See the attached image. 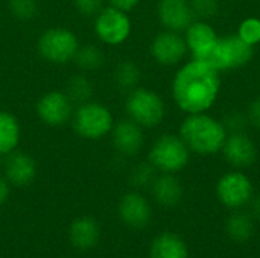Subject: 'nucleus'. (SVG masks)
Masks as SVG:
<instances>
[{
	"label": "nucleus",
	"mask_w": 260,
	"mask_h": 258,
	"mask_svg": "<svg viewBox=\"0 0 260 258\" xmlns=\"http://www.w3.org/2000/svg\"><path fill=\"white\" fill-rule=\"evenodd\" d=\"M219 88V71L200 59L184 64L172 81L174 100L187 114H198L209 109L215 103Z\"/></svg>",
	"instance_id": "f257e3e1"
},
{
	"label": "nucleus",
	"mask_w": 260,
	"mask_h": 258,
	"mask_svg": "<svg viewBox=\"0 0 260 258\" xmlns=\"http://www.w3.org/2000/svg\"><path fill=\"white\" fill-rule=\"evenodd\" d=\"M227 128L216 119L198 113L189 114L180 126V137L189 151L200 155H212L222 149L227 140Z\"/></svg>",
	"instance_id": "f03ea898"
},
{
	"label": "nucleus",
	"mask_w": 260,
	"mask_h": 258,
	"mask_svg": "<svg viewBox=\"0 0 260 258\" xmlns=\"http://www.w3.org/2000/svg\"><path fill=\"white\" fill-rule=\"evenodd\" d=\"M72 125L75 132L85 140H101L111 134L114 119L111 111L99 102L79 103L73 111Z\"/></svg>",
	"instance_id": "7ed1b4c3"
},
{
	"label": "nucleus",
	"mask_w": 260,
	"mask_h": 258,
	"mask_svg": "<svg viewBox=\"0 0 260 258\" xmlns=\"http://www.w3.org/2000/svg\"><path fill=\"white\" fill-rule=\"evenodd\" d=\"M254 46L245 43L238 33L218 38L213 49L200 61L210 64L218 71L239 68L248 64L254 55Z\"/></svg>",
	"instance_id": "20e7f679"
},
{
	"label": "nucleus",
	"mask_w": 260,
	"mask_h": 258,
	"mask_svg": "<svg viewBox=\"0 0 260 258\" xmlns=\"http://www.w3.org/2000/svg\"><path fill=\"white\" fill-rule=\"evenodd\" d=\"M37 49L40 56L47 62L64 65L75 59L79 41L76 33L67 27H50L40 35Z\"/></svg>",
	"instance_id": "39448f33"
},
{
	"label": "nucleus",
	"mask_w": 260,
	"mask_h": 258,
	"mask_svg": "<svg viewBox=\"0 0 260 258\" xmlns=\"http://www.w3.org/2000/svg\"><path fill=\"white\" fill-rule=\"evenodd\" d=\"M190 151L181 137L174 134H165L152 144L148 161L155 170L161 173H177L183 170L189 163Z\"/></svg>",
	"instance_id": "423d86ee"
},
{
	"label": "nucleus",
	"mask_w": 260,
	"mask_h": 258,
	"mask_svg": "<svg viewBox=\"0 0 260 258\" xmlns=\"http://www.w3.org/2000/svg\"><path fill=\"white\" fill-rule=\"evenodd\" d=\"M126 113L142 128H155L165 119V102L152 90L136 87L129 91L125 103Z\"/></svg>",
	"instance_id": "0eeeda50"
},
{
	"label": "nucleus",
	"mask_w": 260,
	"mask_h": 258,
	"mask_svg": "<svg viewBox=\"0 0 260 258\" xmlns=\"http://www.w3.org/2000/svg\"><path fill=\"white\" fill-rule=\"evenodd\" d=\"M94 33L107 46H120L131 35V20L122 9L102 8L94 15Z\"/></svg>",
	"instance_id": "6e6552de"
},
{
	"label": "nucleus",
	"mask_w": 260,
	"mask_h": 258,
	"mask_svg": "<svg viewBox=\"0 0 260 258\" xmlns=\"http://www.w3.org/2000/svg\"><path fill=\"white\" fill-rule=\"evenodd\" d=\"M35 111L38 119L44 125L50 128H59L72 120L75 109H73V102L69 99L66 91L52 90L44 93L38 99L35 105Z\"/></svg>",
	"instance_id": "1a4fd4ad"
},
{
	"label": "nucleus",
	"mask_w": 260,
	"mask_h": 258,
	"mask_svg": "<svg viewBox=\"0 0 260 258\" xmlns=\"http://www.w3.org/2000/svg\"><path fill=\"white\" fill-rule=\"evenodd\" d=\"M216 195L224 207L236 210L253 199V184L242 172H230L219 179Z\"/></svg>",
	"instance_id": "9d476101"
},
{
	"label": "nucleus",
	"mask_w": 260,
	"mask_h": 258,
	"mask_svg": "<svg viewBox=\"0 0 260 258\" xmlns=\"http://www.w3.org/2000/svg\"><path fill=\"white\" fill-rule=\"evenodd\" d=\"M187 53L186 40L180 35V32L165 30L158 33L151 44V55L160 65H177L183 61Z\"/></svg>",
	"instance_id": "9b49d317"
},
{
	"label": "nucleus",
	"mask_w": 260,
	"mask_h": 258,
	"mask_svg": "<svg viewBox=\"0 0 260 258\" xmlns=\"http://www.w3.org/2000/svg\"><path fill=\"white\" fill-rule=\"evenodd\" d=\"M157 15L160 23L172 32L186 30L195 21L189 0H160Z\"/></svg>",
	"instance_id": "f8f14e48"
},
{
	"label": "nucleus",
	"mask_w": 260,
	"mask_h": 258,
	"mask_svg": "<svg viewBox=\"0 0 260 258\" xmlns=\"http://www.w3.org/2000/svg\"><path fill=\"white\" fill-rule=\"evenodd\" d=\"M111 140L114 149L125 155L133 157L139 154L143 148V128L131 119L120 120L114 123L111 129Z\"/></svg>",
	"instance_id": "ddd939ff"
},
{
	"label": "nucleus",
	"mask_w": 260,
	"mask_h": 258,
	"mask_svg": "<svg viewBox=\"0 0 260 258\" xmlns=\"http://www.w3.org/2000/svg\"><path fill=\"white\" fill-rule=\"evenodd\" d=\"M117 211L123 224L136 230L145 228L152 216V210L148 199L139 192H129L123 195L119 202Z\"/></svg>",
	"instance_id": "4468645a"
},
{
	"label": "nucleus",
	"mask_w": 260,
	"mask_h": 258,
	"mask_svg": "<svg viewBox=\"0 0 260 258\" xmlns=\"http://www.w3.org/2000/svg\"><path fill=\"white\" fill-rule=\"evenodd\" d=\"M221 151L227 163L238 169L251 166L257 158L254 141L244 132H233L232 135H227V140Z\"/></svg>",
	"instance_id": "2eb2a0df"
},
{
	"label": "nucleus",
	"mask_w": 260,
	"mask_h": 258,
	"mask_svg": "<svg viewBox=\"0 0 260 258\" xmlns=\"http://www.w3.org/2000/svg\"><path fill=\"white\" fill-rule=\"evenodd\" d=\"M37 176V163L34 157L26 152H17L6 155L5 178L14 187H26Z\"/></svg>",
	"instance_id": "dca6fc26"
},
{
	"label": "nucleus",
	"mask_w": 260,
	"mask_h": 258,
	"mask_svg": "<svg viewBox=\"0 0 260 258\" xmlns=\"http://www.w3.org/2000/svg\"><path fill=\"white\" fill-rule=\"evenodd\" d=\"M218 38L219 36L216 35L215 29L206 21H193L186 29L184 36L187 49L192 52L193 59H201L203 56H206L213 49Z\"/></svg>",
	"instance_id": "f3484780"
},
{
	"label": "nucleus",
	"mask_w": 260,
	"mask_h": 258,
	"mask_svg": "<svg viewBox=\"0 0 260 258\" xmlns=\"http://www.w3.org/2000/svg\"><path fill=\"white\" fill-rule=\"evenodd\" d=\"M101 237L99 224L88 216L78 217L69 228V240L79 251H88L94 248Z\"/></svg>",
	"instance_id": "a211bd4d"
},
{
	"label": "nucleus",
	"mask_w": 260,
	"mask_h": 258,
	"mask_svg": "<svg viewBox=\"0 0 260 258\" xmlns=\"http://www.w3.org/2000/svg\"><path fill=\"white\" fill-rule=\"evenodd\" d=\"M154 199L166 208L178 205L183 196V187L174 173H161L157 176L151 186Z\"/></svg>",
	"instance_id": "6ab92c4d"
},
{
	"label": "nucleus",
	"mask_w": 260,
	"mask_h": 258,
	"mask_svg": "<svg viewBox=\"0 0 260 258\" xmlns=\"http://www.w3.org/2000/svg\"><path fill=\"white\" fill-rule=\"evenodd\" d=\"M151 258H189L186 242L175 233L158 234L149 248Z\"/></svg>",
	"instance_id": "aec40b11"
},
{
	"label": "nucleus",
	"mask_w": 260,
	"mask_h": 258,
	"mask_svg": "<svg viewBox=\"0 0 260 258\" xmlns=\"http://www.w3.org/2000/svg\"><path fill=\"white\" fill-rule=\"evenodd\" d=\"M21 137V128L15 116L0 109V157L12 154Z\"/></svg>",
	"instance_id": "412c9836"
},
{
	"label": "nucleus",
	"mask_w": 260,
	"mask_h": 258,
	"mask_svg": "<svg viewBox=\"0 0 260 258\" xmlns=\"http://www.w3.org/2000/svg\"><path fill=\"white\" fill-rule=\"evenodd\" d=\"M225 231L229 237L236 243L248 242L254 234L253 216L247 213H233L225 222Z\"/></svg>",
	"instance_id": "4be33fe9"
},
{
	"label": "nucleus",
	"mask_w": 260,
	"mask_h": 258,
	"mask_svg": "<svg viewBox=\"0 0 260 258\" xmlns=\"http://www.w3.org/2000/svg\"><path fill=\"white\" fill-rule=\"evenodd\" d=\"M66 94L73 103H84L88 102L93 96V84L85 75H73L66 85Z\"/></svg>",
	"instance_id": "5701e85b"
},
{
	"label": "nucleus",
	"mask_w": 260,
	"mask_h": 258,
	"mask_svg": "<svg viewBox=\"0 0 260 258\" xmlns=\"http://www.w3.org/2000/svg\"><path fill=\"white\" fill-rule=\"evenodd\" d=\"M73 61H76V65L81 70L91 71V70L99 68L104 64V53L98 46L85 44V46H79L78 53Z\"/></svg>",
	"instance_id": "b1692460"
},
{
	"label": "nucleus",
	"mask_w": 260,
	"mask_h": 258,
	"mask_svg": "<svg viewBox=\"0 0 260 258\" xmlns=\"http://www.w3.org/2000/svg\"><path fill=\"white\" fill-rule=\"evenodd\" d=\"M114 81L119 88L131 91L139 85L140 70L133 61H123L114 70Z\"/></svg>",
	"instance_id": "393cba45"
},
{
	"label": "nucleus",
	"mask_w": 260,
	"mask_h": 258,
	"mask_svg": "<svg viewBox=\"0 0 260 258\" xmlns=\"http://www.w3.org/2000/svg\"><path fill=\"white\" fill-rule=\"evenodd\" d=\"M155 169L154 166L148 161V163H142L139 164L133 172H131V184L137 189H145V187H151L155 176Z\"/></svg>",
	"instance_id": "a878e982"
},
{
	"label": "nucleus",
	"mask_w": 260,
	"mask_h": 258,
	"mask_svg": "<svg viewBox=\"0 0 260 258\" xmlns=\"http://www.w3.org/2000/svg\"><path fill=\"white\" fill-rule=\"evenodd\" d=\"M9 11L18 20H32L38 12V5L35 0H9Z\"/></svg>",
	"instance_id": "bb28decb"
},
{
	"label": "nucleus",
	"mask_w": 260,
	"mask_h": 258,
	"mask_svg": "<svg viewBox=\"0 0 260 258\" xmlns=\"http://www.w3.org/2000/svg\"><path fill=\"white\" fill-rule=\"evenodd\" d=\"M238 35L248 44L256 46L260 43V20L259 18H247L241 23Z\"/></svg>",
	"instance_id": "cd10ccee"
},
{
	"label": "nucleus",
	"mask_w": 260,
	"mask_h": 258,
	"mask_svg": "<svg viewBox=\"0 0 260 258\" xmlns=\"http://www.w3.org/2000/svg\"><path fill=\"white\" fill-rule=\"evenodd\" d=\"M189 3L195 17H201V18H212L216 15L219 9L218 0H189Z\"/></svg>",
	"instance_id": "c85d7f7f"
},
{
	"label": "nucleus",
	"mask_w": 260,
	"mask_h": 258,
	"mask_svg": "<svg viewBox=\"0 0 260 258\" xmlns=\"http://www.w3.org/2000/svg\"><path fill=\"white\" fill-rule=\"evenodd\" d=\"M76 11L85 17H94L104 5V0H73Z\"/></svg>",
	"instance_id": "c756f323"
},
{
	"label": "nucleus",
	"mask_w": 260,
	"mask_h": 258,
	"mask_svg": "<svg viewBox=\"0 0 260 258\" xmlns=\"http://www.w3.org/2000/svg\"><path fill=\"white\" fill-rule=\"evenodd\" d=\"M108 2H110V6H114L117 9L128 12V11L134 9L142 0H108Z\"/></svg>",
	"instance_id": "7c9ffc66"
},
{
	"label": "nucleus",
	"mask_w": 260,
	"mask_h": 258,
	"mask_svg": "<svg viewBox=\"0 0 260 258\" xmlns=\"http://www.w3.org/2000/svg\"><path fill=\"white\" fill-rule=\"evenodd\" d=\"M250 122L260 129V99H256L250 106Z\"/></svg>",
	"instance_id": "2f4dec72"
},
{
	"label": "nucleus",
	"mask_w": 260,
	"mask_h": 258,
	"mask_svg": "<svg viewBox=\"0 0 260 258\" xmlns=\"http://www.w3.org/2000/svg\"><path fill=\"white\" fill-rule=\"evenodd\" d=\"M11 193V184L6 181L5 176H0V207L8 201Z\"/></svg>",
	"instance_id": "473e14b6"
},
{
	"label": "nucleus",
	"mask_w": 260,
	"mask_h": 258,
	"mask_svg": "<svg viewBox=\"0 0 260 258\" xmlns=\"http://www.w3.org/2000/svg\"><path fill=\"white\" fill-rule=\"evenodd\" d=\"M250 202H251V214L260 219V196H257L256 199H251Z\"/></svg>",
	"instance_id": "72a5a7b5"
}]
</instances>
